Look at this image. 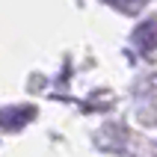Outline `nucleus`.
Listing matches in <instances>:
<instances>
[{"instance_id": "2", "label": "nucleus", "mask_w": 157, "mask_h": 157, "mask_svg": "<svg viewBox=\"0 0 157 157\" xmlns=\"http://www.w3.org/2000/svg\"><path fill=\"white\" fill-rule=\"evenodd\" d=\"M30 116H33L30 107H24V110H0V128H21Z\"/></svg>"}, {"instance_id": "3", "label": "nucleus", "mask_w": 157, "mask_h": 157, "mask_svg": "<svg viewBox=\"0 0 157 157\" xmlns=\"http://www.w3.org/2000/svg\"><path fill=\"white\" fill-rule=\"evenodd\" d=\"M107 3H113L119 9H140L142 6V0H107Z\"/></svg>"}, {"instance_id": "1", "label": "nucleus", "mask_w": 157, "mask_h": 157, "mask_svg": "<svg viewBox=\"0 0 157 157\" xmlns=\"http://www.w3.org/2000/svg\"><path fill=\"white\" fill-rule=\"evenodd\" d=\"M133 44L140 51H154L157 48V21H145L133 30Z\"/></svg>"}]
</instances>
